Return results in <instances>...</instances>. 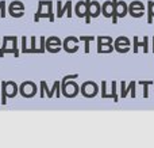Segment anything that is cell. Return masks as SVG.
I'll return each mask as SVG.
<instances>
[{
    "instance_id": "24",
    "label": "cell",
    "mask_w": 154,
    "mask_h": 148,
    "mask_svg": "<svg viewBox=\"0 0 154 148\" xmlns=\"http://www.w3.org/2000/svg\"><path fill=\"white\" fill-rule=\"evenodd\" d=\"M8 14H10L12 18H23L24 16L23 11H11V10H8Z\"/></svg>"
},
{
    "instance_id": "11",
    "label": "cell",
    "mask_w": 154,
    "mask_h": 148,
    "mask_svg": "<svg viewBox=\"0 0 154 148\" xmlns=\"http://www.w3.org/2000/svg\"><path fill=\"white\" fill-rule=\"evenodd\" d=\"M19 92V87L15 82H5V95L7 98H14Z\"/></svg>"
},
{
    "instance_id": "1",
    "label": "cell",
    "mask_w": 154,
    "mask_h": 148,
    "mask_svg": "<svg viewBox=\"0 0 154 148\" xmlns=\"http://www.w3.org/2000/svg\"><path fill=\"white\" fill-rule=\"evenodd\" d=\"M80 92V87L76 82L69 80L65 84H61V94L66 98H75Z\"/></svg>"
},
{
    "instance_id": "25",
    "label": "cell",
    "mask_w": 154,
    "mask_h": 148,
    "mask_svg": "<svg viewBox=\"0 0 154 148\" xmlns=\"http://www.w3.org/2000/svg\"><path fill=\"white\" fill-rule=\"evenodd\" d=\"M115 50L119 52V53H127L130 50V46H119V45H114Z\"/></svg>"
},
{
    "instance_id": "14",
    "label": "cell",
    "mask_w": 154,
    "mask_h": 148,
    "mask_svg": "<svg viewBox=\"0 0 154 148\" xmlns=\"http://www.w3.org/2000/svg\"><path fill=\"white\" fill-rule=\"evenodd\" d=\"M128 11H135V12H138V11H145V4L142 2H139V0H135V2L130 3Z\"/></svg>"
},
{
    "instance_id": "13",
    "label": "cell",
    "mask_w": 154,
    "mask_h": 148,
    "mask_svg": "<svg viewBox=\"0 0 154 148\" xmlns=\"http://www.w3.org/2000/svg\"><path fill=\"white\" fill-rule=\"evenodd\" d=\"M8 10H11V11H23L24 12V4H23V2H20V0H14V2L10 3Z\"/></svg>"
},
{
    "instance_id": "31",
    "label": "cell",
    "mask_w": 154,
    "mask_h": 148,
    "mask_svg": "<svg viewBox=\"0 0 154 148\" xmlns=\"http://www.w3.org/2000/svg\"><path fill=\"white\" fill-rule=\"evenodd\" d=\"M128 14H130L133 18H142V16L145 15V11H138V12H135V11H128Z\"/></svg>"
},
{
    "instance_id": "20",
    "label": "cell",
    "mask_w": 154,
    "mask_h": 148,
    "mask_svg": "<svg viewBox=\"0 0 154 148\" xmlns=\"http://www.w3.org/2000/svg\"><path fill=\"white\" fill-rule=\"evenodd\" d=\"M35 40H37V38H35L34 35H31V48H27L26 53H41L39 48L35 46Z\"/></svg>"
},
{
    "instance_id": "26",
    "label": "cell",
    "mask_w": 154,
    "mask_h": 148,
    "mask_svg": "<svg viewBox=\"0 0 154 148\" xmlns=\"http://www.w3.org/2000/svg\"><path fill=\"white\" fill-rule=\"evenodd\" d=\"M133 88H135V82H130V83H128V87L125 90V92H123V94H120V95H122V98L127 97L128 91H131V90H133Z\"/></svg>"
},
{
    "instance_id": "19",
    "label": "cell",
    "mask_w": 154,
    "mask_h": 148,
    "mask_svg": "<svg viewBox=\"0 0 154 148\" xmlns=\"http://www.w3.org/2000/svg\"><path fill=\"white\" fill-rule=\"evenodd\" d=\"M114 45H119V46H130V40L125 35H120L116 40L114 41Z\"/></svg>"
},
{
    "instance_id": "10",
    "label": "cell",
    "mask_w": 154,
    "mask_h": 148,
    "mask_svg": "<svg viewBox=\"0 0 154 148\" xmlns=\"http://www.w3.org/2000/svg\"><path fill=\"white\" fill-rule=\"evenodd\" d=\"M101 14V5L99 2H96V0H92L89 4V8H88V14L87 15L91 16V19L92 18H97L99 15Z\"/></svg>"
},
{
    "instance_id": "23",
    "label": "cell",
    "mask_w": 154,
    "mask_h": 148,
    "mask_svg": "<svg viewBox=\"0 0 154 148\" xmlns=\"http://www.w3.org/2000/svg\"><path fill=\"white\" fill-rule=\"evenodd\" d=\"M2 103H7V95H5V82H2Z\"/></svg>"
},
{
    "instance_id": "16",
    "label": "cell",
    "mask_w": 154,
    "mask_h": 148,
    "mask_svg": "<svg viewBox=\"0 0 154 148\" xmlns=\"http://www.w3.org/2000/svg\"><path fill=\"white\" fill-rule=\"evenodd\" d=\"M39 87H41V91H39L41 98H43V95H45V92H46V94H48V97H49V98H51V97H53V94H54V92L51 91V90H49V88H48V84H46V82H45V80H42V82H41Z\"/></svg>"
},
{
    "instance_id": "8",
    "label": "cell",
    "mask_w": 154,
    "mask_h": 148,
    "mask_svg": "<svg viewBox=\"0 0 154 148\" xmlns=\"http://www.w3.org/2000/svg\"><path fill=\"white\" fill-rule=\"evenodd\" d=\"M92 0H80L75 5V14L77 18H85L88 14V8Z\"/></svg>"
},
{
    "instance_id": "30",
    "label": "cell",
    "mask_w": 154,
    "mask_h": 148,
    "mask_svg": "<svg viewBox=\"0 0 154 148\" xmlns=\"http://www.w3.org/2000/svg\"><path fill=\"white\" fill-rule=\"evenodd\" d=\"M5 15H7V14H5V2L2 0V2H0V16L5 18Z\"/></svg>"
},
{
    "instance_id": "18",
    "label": "cell",
    "mask_w": 154,
    "mask_h": 148,
    "mask_svg": "<svg viewBox=\"0 0 154 148\" xmlns=\"http://www.w3.org/2000/svg\"><path fill=\"white\" fill-rule=\"evenodd\" d=\"M115 48L112 45H109V43H107V45H100V43H97V53H111V52H114Z\"/></svg>"
},
{
    "instance_id": "17",
    "label": "cell",
    "mask_w": 154,
    "mask_h": 148,
    "mask_svg": "<svg viewBox=\"0 0 154 148\" xmlns=\"http://www.w3.org/2000/svg\"><path fill=\"white\" fill-rule=\"evenodd\" d=\"M96 42L100 43V45H107V43L112 45L114 40H112V37H109V35H97V37H96Z\"/></svg>"
},
{
    "instance_id": "6",
    "label": "cell",
    "mask_w": 154,
    "mask_h": 148,
    "mask_svg": "<svg viewBox=\"0 0 154 148\" xmlns=\"http://www.w3.org/2000/svg\"><path fill=\"white\" fill-rule=\"evenodd\" d=\"M79 42L80 40L75 35H68V37L64 38V50L68 52V53H76L79 50Z\"/></svg>"
},
{
    "instance_id": "3",
    "label": "cell",
    "mask_w": 154,
    "mask_h": 148,
    "mask_svg": "<svg viewBox=\"0 0 154 148\" xmlns=\"http://www.w3.org/2000/svg\"><path fill=\"white\" fill-rule=\"evenodd\" d=\"M62 49V41L57 35L46 37V52L49 53H58Z\"/></svg>"
},
{
    "instance_id": "22",
    "label": "cell",
    "mask_w": 154,
    "mask_h": 148,
    "mask_svg": "<svg viewBox=\"0 0 154 148\" xmlns=\"http://www.w3.org/2000/svg\"><path fill=\"white\" fill-rule=\"evenodd\" d=\"M77 78H79V73H75V75H65L64 78H62V80H61V84H65L66 82L73 80V79H77Z\"/></svg>"
},
{
    "instance_id": "29",
    "label": "cell",
    "mask_w": 154,
    "mask_h": 148,
    "mask_svg": "<svg viewBox=\"0 0 154 148\" xmlns=\"http://www.w3.org/2000/svg\"><path fill=\"white\" fill-rule=\"evenodd\" d=\"M138 46H143V42H138V35H134V53H138Z\"/></svg>"
},
{
    "instance_id": "2",
    "label": "cell",
    "mask_w": 154,
    "mask_h": 148,
    "mask_svg": "<svg viewBox=\"0 0 154 148\" xmlns=\"http://www.w3.org/2000/svg\"><path fill=\"white\" fill-rule=\"evenodd\" d=\"M37 84L34 83V82H30V80H26L23 82V83L20 84V87H19V92H20L22 97L24 98H32L35 97V94H37Z\"/></svg>"
},
{
    "instance_id": "34",
    "label": "cell",
    "mask_w": 154,
    "mask_h": 148,
    "mask_svg": "<svg viewBox=\"0 0 154 148\" xmlns=\"http://www.w3.org/2000/svg\"><path fill=\"white\" fill-rule=\"evenodd\" d=\"M0 84H2V82H0Z\"/></svg>"
},
{
    "instance_id": "4",
    "label": "cell",
    "mask_w": 154,
    "mask_h": 148,
    "mask_svg": "<svg viewBox=\"0 0 154 148\" xmlns=\"http://www.w3.org/2000/svg\"><path fill=\"white\" fill-rule=\"evenodd\" d=\"M56 4H57V16H58V18H62L64 15H66L68 18H72V16H73L72 0H68V2H65L64 5H62L61 0H58V2H56Z\"/></svg>"
},
{
    "instance_id": "28",
    "label": "cell",
    "mask_w": 154,
    "mask_h": 148,
    "mask_svg": "<svg viewBox=\"0 0 154 148\" xmlns=\"http://www.w3.org/2000/svg\"><path fill=\"white\" fill-rule=\"evenodd\" d=\"M111 98H114L115 102H118V95H116V82H112V92Z\"/></svg>"
},
{
    "instance_id": "9",
    "label": "cell",
    "mask_w": 154,
    "mask_h": 148,
    "mask_svg": "<svg viewBox=\"0 0 154 148\" xmlns=\"http://www.w3.org/2000/svg\"><path fill=\"white\" fill-rule=\"evenodd\" d=\"M115 14V4L112 3V0H107L101 4V15L104 18H112V15Z\"/></svg>"
},
{
    "instance_id": "15",
    "label": "cell",
    "mask_w": 154,
    "mask_h": 148,
    "mask_svg": "<svg viewBox=\"0 0 154 148\" xmlns=\"http://www.w3.org/2000/svg\"><path fill=\"white\" fill-rule=\"evenodd\" d=\"M154 19V2L149 0L147 2V23H153Z\"/></svg>"
},
{
    "instance_id": "32",
    "label": "cell",
    "mask_w": 154,
    "mask_h": 148,
    "mask_svg": "<svg viewBox=\"0 0 154 148\" xmlns=\"http://www.w3.org/2000/svg\"><path fill=\"white\" fill-rule=\"evenodd\" d=\"M143 52L145 53L149 52V37H146V35L143 37Z\"/></svg>"
},
{
    "instance_id": "21",
    "label": "cell",
    "mask_w": 154,
    "mask_h": 148,
    "mask_svg": "<svg viewBox=\"0 0 154 148\" xmlns=\"http://www.w3.org/2000/svg\"><path fill=\"white\" fill-rule=\"evenodd\" d=\"M139 84H141V86H143V97L145 98H147L149 97V86L150 84H153V82L152 80H141L139 82Z\"/></svg>"
},
{
    "instance_id": "33",
    "label": "cell",
    "mask_w": 154,
    "mask_h": 148,
    "mask_svg": "<svg viewBox=\"0 0 154 148\" xmlns=\"http://www.w3.org/2000/svg\"><path fill=\"white\" fill-rule=\"evenodd\" d=\"M153 53H154V37H153Z\"/></svg>"
},
{
    "instance_id": "27",
    "label": "cell",
    "mask_w": 154,
    "mask_h": 148,
    "mask_svg": "<svg viewBox=\"0 0 154 148\" xmlns=\"http://www.w3.org/2000/svg\"><path fill=\"white\" fill-rule=\"evenodd\" d=\"M20 41H22V53L26 54V50H27V45H26V42H27V37L22 35V37H20Z\"/></svg>"
},
{
    "instance_id": "7",
    "label": "cell",
    "mask_w": 154,
    "mask_h": 148,
    "mask_svg": "<svg viewBox=\"0 0 154 148\" xmlns=\"http://www.w3.org/2000/svg\"><path fill=\"white\" fill-rule=\"evenodd\" d=\"M127 14H128V5L126 4L123 0H122V2H118L116 7H115V14L112 15V23L116 24L118 19H119V18H125Z\"/></svg>"
},
{
    "instance_id": "5",
    "label": "cell",
    "mask_w": 154,
    "mask_h": 148,
    "mask_svg": "<svg viewBox=\"0 0 154 148\" xmlns=\"http://www.w3.org/2000/svg\"><path fill=\"white\" fill-rule=\"evenodd\" d=\"M80 92H81L84 97H87V98H93L99 92V87H97V84H96L95 82L88 80L81 86Z\"/></svg>"
},
{
    "instance_id": "12",
    "label": "cell",
    "mask_w": 154,
    "mask_h": 148,
    "mask_svg": "<svg viewBox=\"0 0 154 148\" xmlns=\"http://www.w3.org/2000/svg\"><path fill=\"white\" fill-rule=\"evenodd\" d=\"M79 40L85 42V53L88 54L89 53V43L92 42V41H96V37L95 35H80Z\"/></svg>"
}]
</instances>
